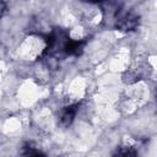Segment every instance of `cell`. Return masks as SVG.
<instances>
[{
	"label": "cell",
	"instance_id": "5",
	"mask_svg": "<svg viewBox=\"0 0 157 157\" xmlns=\"http://www.w3.org/2000/svg\"><path fill=\"white\" fill-rule=\"evenodd\" d=\"M23 156L25 157H47L44 153H42L40 151L31 147V146H27L25 147V151H23Z\"/></svg>",
	"mask_w": 157,
	"mask_h": 157
},
{
	"label": "cell",
	"instance_id": "1",
	"mask_svg": "<svg viewBox=\"0 0 157 157\" xmlns=\"http://www.w3.org/2000/svg\"><path fill=\"white\" fill-rule=\"evenodd\" d=\"M140 25V16L134 11L118 10L114 15V27L121 32L135 31Z\"/></svg>",
	"mask_w": 157,
	"mask_h": 157
},
{
	"label": "cell",
	"instance_id": "2",
	"mask_svg": "<svg viewBox=\"0 0 157 157\" xmlns=\"http://www.w3.org/2000/svg\"><path fill=\"white\" fill-rule=\"evenodd\" d=\"M86 45V39H71L70 37L66 38L63 45V54L69 56H78Z\"/></svg>",
	"mask_w": 157,
	"mask_h": 157
},
{
	"label": "cell",
	"instance_id": "3",
	"mask_svg": "<svg viewBox=\"0 0 157 157\" xmlns=\"http://www.w3.org/2000/svg\"><path fill=\"white\" fill-rule=\"evenodd\" d=\"M78 107H80V103H72V104H69V105H66L61 109L60 117H59L61 126L67 128L74 121V119L76 117V113L78 110Z\"/></svg>",
	"mask_w": 157,
	"mask_h": 157
},
{
	"label": "cell",
	"instance_id": "4",
	"mask_svg": "<svg viewBox=\"0 0 157 157\" xmlns=\"http://www.w3.org/2000/svg\"><path fill=\"white\" fill-rule=\"evenodd\" d=\"M110 157H137V151L132 146H120L112 153Z\"/></svg>",
	"mask_w": 157,
	"mask_h": 157
},
{
	"label": "cell",
	"instance_id": "6",
	"mask_svg": "<svg viewBox=\"0 0 157 157\" xmlns=\"http://www.w3.org/2000/svg\"><path fill=\"white\" fill-rule=\"evenodd\" d=\"M5 12H6V4L4 1H0V18L4 16Z\"/></svg>",
	"mask_w": 157,
	"mask_h": 157
}]
</instances>
